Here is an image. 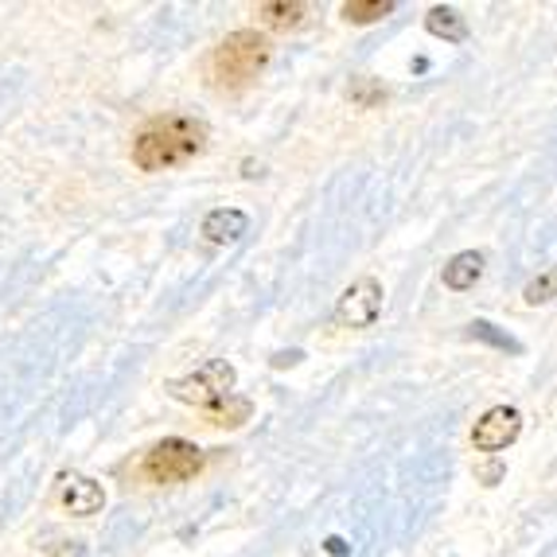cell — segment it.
<instances>
[{
    "instance_id": "2e32d148",
    "label": "cell",
    "mask_w": 557,
    "mask_h": 557,
    "mask_svg": "<svg viewBox=\"0 0 557 557\" xmlns=\"http://www.w3.org/2000/svg\"><path fill=\"white\" fill-rule=\"evenodd\" d=\"M351 98L359 106H374V102H382V98H386V90H382V86H374L371 78H359V83L351 86Z\"/></svg>"
},
{
    "instance_id": "7a4b0ae2",
    "label": "cell",
    "mask_w": 557,
    "mask_h": 557,
    "mask_svg": "<svg viewBox=\"0 0 557 557\" xmlns=\"http://www.w3.org/2000/svg\"><path fill=\"white\" fill-rule=\"evenodd\" d=\"M270 39L253 28H238L214 47L211 55V78L226 90H238V86L253 83V78L265 71L270 63Z\"/></svg>"
},
{
    "instance_id": "52a82bcc",
    "label": "cell",
    "mask_w": 557,
    "mask_h": 557,
    "mask_svg": "<svg viewBox=\"0 0 557 557\" xmlns=\"http://www.w3.org/2000/svg\"><path fill=\"white\" fill-rule=\"evenodd\" d=\"M59 499L71 515L86 519V515H98L106 507V492L102 483H94L90 475H78V472H66L59 480Z\"/></svg>"
},
{
    "instance_id": "ac0fdd59",
    "label": "cell",
    "mask_w": 557,
    "mask_h": 557,
    "mask_svg": "<svg viewBox=\"0 0 557 557\" xmlns=\"http://www.w3.org/2000/svg\"><path fill=\"white\" fill-rule=\"evenodd\" d=\"M273 362H277V367H285V362H300V351H288V355H277V359H273Z\"/></svg>"
},
{
    "instance_id": "3957f363",
    "label": "cell",
    "mask_w": 557,
    "mask_h": 557,
    "mask_svg": "<svg viewBox=\"0 0 557 557\" xmlns=\"http://www.w3.org/2000/svg\"><path fill=\"white\" fill-rule=\"evenodd\" d=\"M234 382H238V371H234L226 359H207L196 374H187V379L168 382V394L184 406H199V409H211L219 401H226L234 394Z\"/></svg>"
},
{
    "instance_id": "ba28073f",
    "label": "cell",
    "mask_w": 557,
    "mask_h": 557,
    "mask_svg": "<svg viewBox=\"0 0 557 557\" xmlns=\"http://www.w3.org/2000/svg\"><path fill=\"white\" fill-rule=\"evenodd\" d=\"M199 234H203L211 246H234V242H242L250 234V219H246V211H238V207H219V211H211L203 219Z\"/></svg>"
},
{
    "instance_id": "5b68a950",
    "label": "cell",
    "mask_w": 557,
    "mask_h": 557,
    "mask_svg": "<svg viewBox=\"0 0 557 557\" xmlns=\"http://www.w3.org/2000/svg\"><path fill=\"white\" fill-rule=\"evenodd\" d=\"M382 317V285L374 277H359L344 288L335 305V324L339 327H371Z\"/></svg>"
},
{
    "instance_id": "8992f818",
    "label": "cell",
    "mask_w": 557,
    "mask_h": 557,
    "mask_svg": "<svg viewBox=\"0 0 557 557\" xmlns=\"http://www.w3.org/2000/svg\"><path fill=\"white\" fill-rule=\"evenodd\" d=\"M522 433V413L515 406H492L475 421L472 429V445L480 453H503L507 445H515Z\"/></svg>"
},
{
    "instance_id": "9a60e30c",
    "label": "cell",
    "mask_w": 557,
    "mask_h": 557,
    "mask_svg": "<svg viewBox=\"0 0 557 557\" xmlns=\"http://www.w3.org/2000/svg\"><path fill=\"white\" fill-rule=\"evenodd\" d=\"M472 335H480V339H487V344L503 347V351H519V344H515L511 335H499L492 324H483V320H475V324H472Z\"/></svg>"
},
{
    "instance_id": "277c9868",
    "label": "cell",
    "mask_w": 557,
    "mask_h": 557,
    "mask_svg": "<svg viewBox=\"0 0 557 557\" xmlns=\"http://www.w3.org/2000/svg\"><path fill=\"white\" fill-rule=\"evenodd\" d=\"M140 472L149 475L152 483H184L196 480L203 472V448L191 445L184 437H164L160 445H152L145 453V465Z\"/></svg>"
},
{
    "instance_id": "9c48e42d",
    "label": "cell",
    "mask_w": 557,
    "mask_h": 557,
    "mask_svg": "<svg viewBox=\"0 0 557 557\" xmlns=\"http://www.w3.org/2000/svg\"><path fill=\"white\" fill-rule=\"evenodd\" d=\"M483 277V253L480 250H460L456 258H448L445 265V285L453 293H468L475 288V281Z\"/></svg>"
},
{
    "instance_id": "5bb4252c",
    "label": "cell",
    "mask_w": 557,
    "mask_h": 557,
    "mask_svg": "<svg viewBox=\"0 0 557 557\" xmlns=\"http://www.w3.org/2000/svg\"><path fill=\"white\" fill-rule=\"evenodd\" d=\"M522 297H527V305H546V300H554L557 297V265H554V270H546V273H539V277L530 281Z\"/></svg>"
},
{
    "instance_id": "7c38bea8",
    "label": "cell",
    "mask_w": 557,
    "mask_h": 557,
    "mask_svg": "<svg viewBox=\"0 0 557 557\" xmlns=\"http://www.w3.org/2000/svg\"><path fill=\"white\" fill-rule=\"evenodd\" d=\"M258 12L265 16V24H270V28L285 32V28H297L308 9H305V4H297V0H265Z\"/></svg>"
},
{
    "instance_id": "30bf717a",
    "label": "cell",
    "mask_w": 557,
    "mask_h": 557,
    "mask_svg": "<svg viewBox=\"0 0 557 557\" xmlns=\"http://www.w3.org/2000/svg\"><path fill=\"white\" fill-rule=\"evenodd\" d=\"M425 28H429V36L448 39V44H460V39H468L465 16H460V12H456L453 4H437V9H429Z\"/></svg>"
},
{
    "instance_id": "4fadbf2b",
    "label": "cell",
    "mask_w": 557,
    "mask_h": 557,
    "mask_svg": "<svg viewBox=\"0 0 557 557\" xmlns=\"http://www.w3.org/2000/svg\"><path fill=\"white\" fill-rule=\"evenodd\" d=\"M394 9H398L394 0H347L344 20H347V24H374V20L391 16Z\"/></svg>"
},
{
    "instance_id": "6da1fadb",
    "label": "cell",
    "mask_w": 557,
    "mask_h": 557,
    "mask_svg": "<svg viewBox=\"0 0 557 557\" xmlns=\"http://www.w3.org/2000/svg\"><path fill=\"white\" fill-rule=\"evenodd\" d=\"M203 149H207V121L187 117V113H168V117H152L133 137V164L140 172H168V168L196 160Z\"/></svg>"
},
{
    "instance_id": "e0dca14e",
    "label": "cell",
    "mask_w": 557,
    "mask_h": 557,
    "mask_svg": "<svg viewBox=\"0 0 557 557\" xmlns=\"http://www.w3.org/2000/svg\"><path fill=\"white\" fill-rule=\"evenodd\" d=\"M47 557H86V549H83V542H59Z\"/></svg>"
},
{
    "instance_id": "8fae6325",
    "label": "cell",
    "mask_w": 557,
    "mask_h": 557,
    "mask_svg": "<svg viewBox=\"0 0 557 557\" xmlns=\"http://www.w3.org/2000/svg\"><path fill=\"white\" fill-rule=\"evenodd\" d=\"M250 413H253L250 398H238V394H231V398L219 401V406L203 409L207 425H214V429H238V425L250 421Z\"/></svg>"
}]
</instances>
